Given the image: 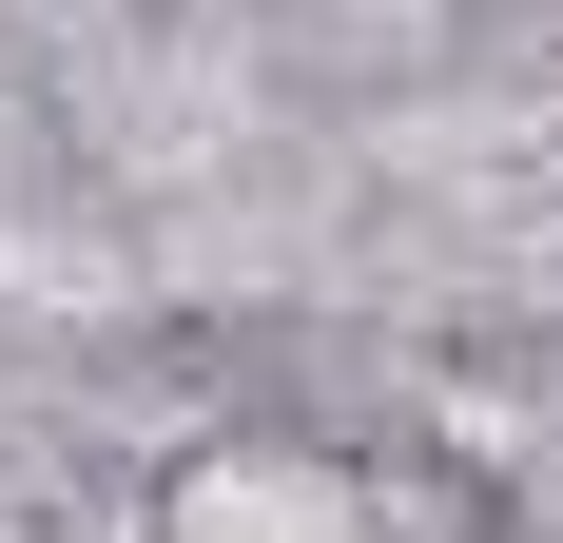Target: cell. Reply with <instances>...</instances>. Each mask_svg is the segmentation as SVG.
<instances>
[{
  "mask_svg": "<svg viewBox=\"0 0 563 543\" xmlns=\"http://www.w3.org/2000/svg\"><path fill=\"white\" fill-rule=\"evenodd\" d=\"M156 543H466L448 505H389V466H331V446H233L175 486Z\"/></svg>",
  "mask_w": 563,
  "mask_h": 543,
  "instance_id": "6da1fadb",
  "label": "cell"
}]
</instances>
